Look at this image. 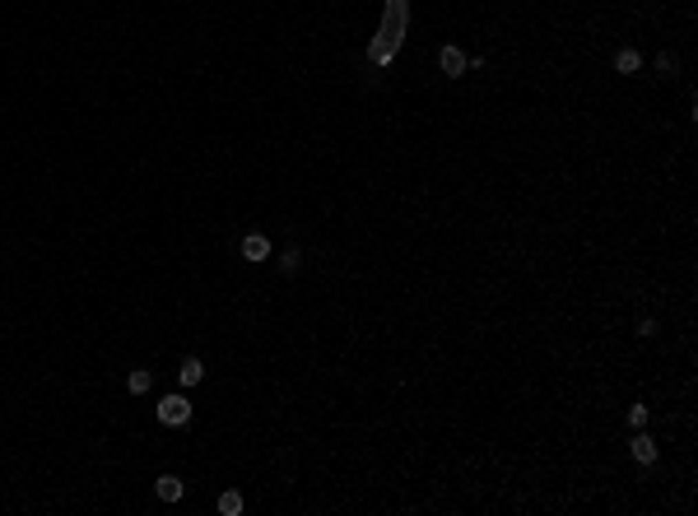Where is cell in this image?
I'll return each mask as SVG.
<instances>
[{
    "label": "cell",
    "instance_id": "cell-4",
    "mask_svg": "<svg viewBox=\"0 0 698 516\" xmlns=\"http://www.w3.org/2000/svg\"><path fill=\"white\" fill-rule=\"evenodd\" d=\"M266 256H271L266 233H247V237H242V261H266Z\"/></svg>",
    "mask_w": 698,
    "mask_h": 516
},
{
    "label": "cell",
    "instance_id": "cell-1",
    "mask_svg": "<svg viewBox=\"0 0 698 516\" xmlns=\"http://www.w3.org/2000/svg\"><path fill=\"white\" fill-rule=\"evenodd\" d=\"M405 5H410V0H387L382 28H377V38H372V47H368V61H372V65H387V61L401 52V42H405V28H410Z\"/></svg>",
    "mask_w": 698,
    "mask_h": 516
},
{
    "label": "cell",
    "instance_id": "cell-11",
    "mask_svg": "<svg viewBox=\"0 0 698 516\" xmlns=\"http://www.w3.org/2000/svg\"><path fill=\"white\" fill-rule=\"evenodd\" d=\"M642 423H647V409L633 405V409H628V428H642Z\"/></svg>",
    "mask_w": 698,
    "mask_h": 516
},
{
    "label": "cell",
    "instance_id": "cell-8",
    "mask_svg": "<svg viewBox=\"0 0 698 516\" xmlns=\"http://www.w3.org/2000/svg\"><path fill=\"white\" fill-rule=\"evenodd\" d=\"M126 386H131V396H145V391L154 386V372H145V367H136V372L126 377Z\"/></svg>",
    "mask_w": 698,
    "mask_h": 516
},
{
    "label": "cell",
    "instance_id": "cell-9",
    "mask_svg": "<svg viewBox=\"0 0 698 516\" xmlns=\"http://www.w3.org/2000/svg\"><path fill=\"white\" fill-rule=\"evenodd\" d=\"M638 65H642V56H638V52H633V47H624L620 56H615V70H620V75H633Z\"/></svg>",
    "mask_w": 698,
    "mask_h": 516
},
{
    "label": "cell",
    "instance_id": "cell-5",
    "mask_svg": "<svg viewBox=\"0 0 698 516\" xmlns=\"http://www.w3.org/2000/svg\"><path fill=\"white\" fill-rule=\"evenodd\" d=\"M633 460H638V465H652V460H657V442L647 438V433L633 438Z\"/></svg>",
    "mask_w": 698,
    "mask_h": 516
},
{
    "label": "cell",
    "instance_id": "cell-12",
    "mask_svg": "<svg viewBox=\"0 0 698 516\" xmlns=\"http://www.w3.org/2000/svg\"><path fill=\"white\" fill-rule=\"evenodd\" d=\"M279 270H284V275H293V270H298V251H289V256L279 261Z\"/></svg>",
    "mask_w": 698,
    "mask_h": 516
},
{
    "label": "cell",
    "instance_id": "cell-7",
    "mask_svg": "<svg viewBox=\"0 0 698 516\" xmlns=\"http://www.w3.org/2000/svg\"><path fill=\"white\" fill-rule=\"evenodd\" d=\"M154 488H158V497H163V502H177V497H182V479H177V475H158Z\"/></svg>",
    "mask_w": 698,
    "mask_h": 516
},
{
    "label": "cell",
    "instance_id": "cell-2",
    "mask_svg": "<svg viewBox=\"0 0 698 516\" xmlns=\"http://www.w3.org/2000/svg\"><path fill=\"white\" fill-rule=\"evenodd\" d=\"M158 423H168V428L191 423V400H187V396H163V400H158Z\"/></svg>",
    "mask_w": 698,
    "mask_h": 516
},
{
    "label": "cell",
    "instance_id": "cell-10",
    "mask_svg": "<svg viewBox=\"0 0 698 516\" xmlns=\"http://www.w3.org/2000/svg\"><path fill=\"white\" fill-rule=\"evenodd\" d=\"M219 512L237 516V512H242V493H233V488H229V493H219Z\"/></svg>",
    "mask_w": 698,
    "mask_h": 516
},
{
    "label": "cell",
    "instance_id": "cell-3",
    "mask_svg": "<svg viewBox=\"0 0 698 516\" xmlns=\"http://www.w3.org/2000/svg\"><path fill=\"white\" fill-rule=\"evenodd\" d=\"M438 65H443L447 79H456V75H465V65H470V61H465L461 47H443V52H438Z\"/></svg>",
    "mask_w": 698,
    "mask_h": 516
},
{
    "label": "cell",
    "instance_id": "cell-6",
    "mask_svg": "<svg viewBox=\"0 0 698 516\" xmlns=\"http://www.w3.org/2000/svg\"><path fill=\"white\" fill-rule=\"evenodd\" d=\"M177 377H182V386L205 382V363H200V358H182V372H177Z\"/></svg>",
    "mask_w": 698,
    "mask_h": 516
}]
</instances>
